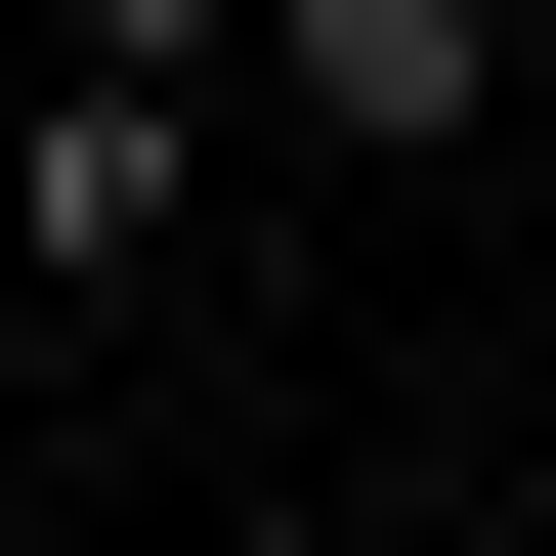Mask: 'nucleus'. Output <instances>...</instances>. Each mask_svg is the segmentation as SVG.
Returning a JSON list of instances; mask_svg holds the SVG:
<instances>
[{
    "instance_id": "f257e3e1",
    "label": "nucleus",
    "mask_w": 556,
    "mask_h": 556,
    "mask_svg": "<svg viewBox=\"0 0 556 556\" xmlns=\"http://www.w3.org/2000/svg\"><path fill=\"white\" fill-rule=\"evenodd\" d=\"M214 86H300L343 172H471L514 129V0H214Z\"/></svg>"
},
{
    "instance_id": "20e7f679",
    "label": "nucleus",
    "mask_w": 556,
    "mask_h": 556,
    "mask_svg": "<svg viewBox=\"0 0 556 556\" xmlns=\"http://www.w3.org/2000/svg\"><path fill=\"white\" fill-rule=\"evenodd\" d=\"M214 556H386V514H214Z\"/></svg>"
},
{
    "instance_id": "7ed1b4c3",
    "label": "nucleus",
    "mask_w": 556,
    "mask_h": 556,
    "mask_svg": "<svg viewBox=\"0 0 556 556\" xmlns=\"http://www.w3.org/2000/svg\"><path fill=\"white\" fill-rule=\"evenodd\" d=\"M43 43H86V86H214V0H43Z\"/></svg>"
},
{
    "instance_id": "f03ea898",
    "label": "nucleus",
    "mask_w": 556,
    "mask_h": 556,
    "mask_svg": "<svg viewBox=\"0 0 556 556\" xmlns=\"http://www.w3.org/2000/svg\"><path fill=\"white\" fill-rule=\"evenodd\" d=\"M0 214H43V257H86V300H129V257H172V214H214V86H43V129H0Z\"/></svg>"
}]
</instances>
